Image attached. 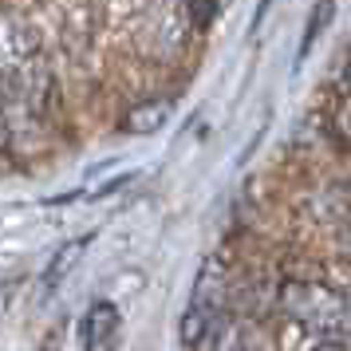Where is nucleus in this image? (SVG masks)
<instances>
[{
    "label": "nucleus",
    "instance_id": "nucleus-1",
    "mask_svg": "<svg viewBox=\"0 0 351 351\" xmlns=\"http://www.w3.org/2000/svg\"><path fill=\"white\" fill-rule=\"evenodd\" d=\"M229 300H233V285H229V265L221 256H206L202 269L193 276L190 300L178 324V339L186 351H213L225 328L233 324L229 316Z\"/></svg>",
    "mask_w": 351,
    "mask_h": 351
},
{
    "label": "nucleus",
    "instance_id": "nucleus-2",
    "mask_svg": "<svg viewBox=\"0 0 351 351\" xmlns=\"http://www.w3.org/2000/svg\"><path fill=\"white\" fill-rule=\"evenodd\" d=\"M280 312H285L300 332L316 339H351V300L339 288L308 276H292L280 285Z\"/></svg>",
    "mask_w": 351,
    "mask_h": 351
},
{
    "label": "nucleus",
    "instance_id": "nucleus-3",
    "mask_svg": "<svg viewBox=\"0 0 351 351\" xmlns=\"http://www.w3.org/2000/svg\"><path fill=\"white\" fill-rule=\"evenodd\" d=\"M40 60V32L24 16L4 12L0 16V80H16L24 71H32Z\"/></svg>",
    "mask_w": 351,
    "mask_h": 351
},
{
    "label": "nucleus",
    "instance_id": "nucleus-4",
    "mask_svg": "<svg viewBox=\"0 0 351 351\" xmlns=\"http://www.w3.org/2000/svg\"><path fill=\"white\" fill-rule=\"evenodd\" d=\"M123 316L111 300H95L83 312V351H119Z\"/></svg>",
    "mask_w": 351,
    "mask_h": 351
},
{
    "label": "nucleus",
    "instance_id": "nucleus-5",
    "mask_svg": "<svg viewBox=\"0 0 351 351\" xmlns=\"http://www.w3.org/2000/svg\"><path fill=\"white\" fill-rule=\"evenodd\" d=\"M174 114V103L170 99H146L138 107H130L127 119H123V130L127 134H158Z\"/></svg>",
    "mask_w": 351,
    "mask_h": 351
},
{
    "label": "nucleus",
    "instance_id": "nucleus-6",
    "mask_svg": "<svg viewBox=\"0 0 351 351\" xmlns=\"http://www.w3.org/2000/svg\"><path fill=\"white\" fill-rule=\"evenodd\" d=\"M87 245H91V233H87V237L67 241V245H60V249H56V256L48 261V269H44V276H40V288H44V296H51L56 288L64 285V276L75 269V265H80V256L87 253Z\"/></svg>",
    "mask_w": 351,
    "mask_h": 351
},
{
    "label": "nucleus",
    "instance_id": "nucleus-7",
    "mask_svg": "<svg viewBox=\"0 0 351 351\" xmlns=\"http://www.w3.org/2000/svg\"><path fill=\"white\" fill-rule=\"evenodd\" d=\"M213 351H272V339L256 324H229Z\"/></svg>",
    "mask_w": 351,
    "mask_h": 351
},
{
    "label": "nucleus",
    "instance_id": "nucleus-8",
    "mask_svg": "<svg viewBox=\"0 0 351 351\" xmlns=\"http://www.w3.org/2000/svg\"><path fill=\"white\" fill-rule=\"evenodd\" d=\"M332 12H335L332 0H319L316 8H312V16H308V28H304V40H300V60H308L312 44H316L319 36L328 32V24H332Z\"/></svg>",
    "mask_w": 351,
    "mask_h": 351
},
{
    "label": "nucleus",
    "instance_id": "nucleus-9",
    "mask_svg": "<svg viewBox=\"0 0 351 351\" xmlns=\"http://www.w3.org/2000/svg\"><path fill=\"white\" fill-rule=\"evenodd\" d=\"M332 134H335V143L343 146V150H351V91H343V95L335 99Z\"/></svg>",
    "mask_w": 351,
    "mask_h": 351
},
{
    "label": "nucleus",
    "instance_id": "nucleus-10",
    "mask_svg": "<svg viewBox=\"0 0 351 351\" xmlns=\"http://www.w3.org/2000/svg\"><path fill=\"white\" fill-rule=\"evenodd\" d=\"M217 8H221V0H186V12L197 28H209L213 16H217Z\"/></svg>",
    "mask_w": 351,
    "mask_h": 351
},
{
    "label": "nucleus",
    "instance_id": "nucleus-11",
    "mask_svg": "<svg viewBox=\"0 0 351 351\" xmlns=\"http://www.w3.org/2000/svg\"><path fill=\"white\" fill-rule=\"evenodd\" d=\"M8 143H12V114H8L4 87H0V150H8Z\"/></svg>",
    "mask_w": 351,
    "mask_h": 351
},
{
    "label": "nucleus",
    "instance_id": "nucleus-12",
    "mask_svg": "<svg viewBox=\"0 0 351 351\" xmlns=\"http://www.w3.org/2000/svg\"><path fill=\"white\" fill-rule=\"evenodd\" d=\"M308 351H351V348L348 343H339V339H316Z\"/></svg>",
    "mask_w": 351,
    "mask_h": 351
},
{
    "label": "nucleus",
    "instance_id": "nucleus-13",
    "mask_svg": "<svg viewBox=\"0 0 351 351\" xmlns=\"http://www.w3.org/2000/svg\"><path fill=\"white\" fill-rule=\"evenodd\" d=\"M269 8H272V0H261V4H256V12H253V28H261V24H265Z\"/></svg>",
    "mask_w": 351,
    "mask_h": 351
},
{
    "label": "nucleus",
    "instance_id": "nucleus-14",
    "mask_svg": "<svg viewBox=\"0 0 351 351\" xmlns=\"http://www.w3.org/2000/svg\"><path fill=\"white\" fill-rule=\"evenodd\" d=\"M343 256H348V269H351V237L343 241Z\"/></svg>",
    "mask_w": 351,
    "mask_h": 351
}]
</instances>
